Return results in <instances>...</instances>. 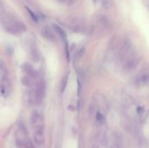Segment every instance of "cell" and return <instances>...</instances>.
<instances>
[{
	"label": "cell",
	"instance_id": "obj_9",
	"mask_svg": "<svg viewBox=\"0 0 149 148\" xmlns=\"http://www.w3.org/2000/svg\"><path fill=\"white\" fill-rule=\"evenodd\" d=\"M53 28L55 29L56 32L61 37V38L65 41L66 40V33H65V31L60 26H58V24H53Z\"/></svg>",
	"mask_w": 149,
	"mask_h": 148
},
{
	"label": "cell",
	"instance_id": "obj_6",
	"mask_svg": "<svg viewBox=\"0 0 149 148\" xmlns=\"http://www.w3.org/2000/svg\"><path fill=\"white\" fill-rule=\"evenodd\" d=\"M33 140L38 146H42L45 142L44 131H35L33 132Z\"/></svg>",
	"mask_w": 149,
	"mask_h": 148
},
{
	"label": "cell",
	"instance_id": "obj_13",
	"mask_svg": "<svg viewBox=\"0 0 149 148\" xmlns=\"http://www.w3.org/2000/svg\"><path fill=\"white\" fill-rule=\"evenodd\" d=\"M101 6L105 9H109L112 7V1L111 0H100Z\"/></svg>",
	"mask_w": 149,
	"mask_h": 148
},
{
	"label": "cell",
	"instance_id": "obj_5",
	"mask_svg": "<svg viewBox=\"0 0 149 148\" xmlns=\"http://www.w3.org/2000/svg\"><path fill=\"white\" fill-rule=\"evenodd\" d=\"M69 27L75 32H83L85 31L84 22L79 18H74L70 21Z\"/></svg>",
	"mask_w": 149,
	"mask_h": 148
},
{
	"label": "cell",
	"instance_id": "obj_4",
	"mask_svg": "<svg viewBox=\"0 0 149 148\" xmlns=\"http://www.w3.org/2000/svg\"><path fill=\"white\" fill-rule=\"evenodd\" d=\"M139 60H140V58L137 54L129 55L123 63V66H122L123 72L125 73H128V72H131L132 71H134L135 69V67L137 66Z\"/></svg>",
	"mask_w": 149,
	"mask_h": 148
},
{
	"label": "cell",
	"instance_id": "obj_15",
	"mask_svg": "<svg viewBox=\"0 0 149 148\" xmlns=\"http://www.w3.org/2000/svg\"><path fill=\"white\" fill-rule=\"evenodd\" d=\"M85 51H86L85 47H81L80 49H79L78 51H77V54H76V56L78 57V58H80L85 54Z\"/></svg>",
	"mask_w": 149,
	"mask_h": 148
},
{
	"label": "cell",
	"instance_id": "obj_2",
	"mask_svg": "<svg viewBox=\"0 0 149 148\" xmlns=\"http://www.w3.org/2000/svg\"><path fill=\"white\" fill-rule=\"evenodd\" d=\"M1 94L3 97H8L11 92V85H10V81L8 76V72L7 69L4 66L3 62L1 64Z\"/></svg>",
	"mask_w": 149,
	"mask_h": 148
},
{
	"label": "cell",
	"instance_id": "obj_11",
	"mask_svg": "<svg viewBox=\"0 0 149 148\" xmlns=\"http://www.w3.org/2000/svg\"><path fill=\"white\" fill-rule=\"evenodd\" d=\"M67 84H68V75H65L61 81V85H60V92H65V90L67 86Z\"/></svg>",
	"mask_w": 149,
	"mask_h": 148
},
{
	"label": "cell",
	"instance_id": "obj_10",
	"mask_svg": "<svg viewBox=\"0 0 149 148\" xmlns=\"http://www.w3.org/2000/svg\"><path fill=\"white\" fill-rule=\"evenodd\" d=\"M95 117H96V122H97L98 125H103L105 123V116L101 112L98 111L96 113Z\"/></svg>",
	"mask_w": 149,
	"mask_h": 148
},
{
	"label": "cell",
	"instance_id": "obj_7",
	"mask_svg": "<svg viewBox=\"0 0 149 148\" xmlns=\"http://www.w3.org/2000/svg\"><path fill=\"white\" fill-rule=\"evenodd\" d=\"M40 31H41L42 36H43L45 38H46L47 40H49V41H51V42H55V40H56L55 36H54L53 32H52L48 27H43V28L41 29Z\"/></svg>",
	"mask_w": 149,
	"mask_h": 148
},
{
	"label": "cell",
	"instance_id": "obj_16",
	"mask_svg": "<svg viewBox=\"0 0 149 148\" xmlns=\"http://www.w3.org/2000/svg\"><path fill=\"white\" fill-rule=\"evenodd\" d=\"M60 1H65V0H60Z\"/></svg>",
	"mask_w": 149,
	"mask_h": 148
},
{
	"label": "cell",
	"instance_id": "obj_12",
	"mask_svg": "<svg viewBox=\"0 0 149 148\" xmlns=\"http://www.w3.org/2000/svg\"><path fill=\"white\" fill-rule=\"evenodd\" d=\"M25 9H26V10H27V12L30 14V16H31V17L32 18V20L38 23V16L35 14V12H34L33 10H31V8H29L28 6H25Z\"/></svg>",
	"mask_w": 149,
	"mask_h": 148
},
{
	"label": "cell",
	"instance_id": "obj_14",
	"mask_svg": "<svg viewBox=\"0 0 149 148\" xmlns=\"http://www.w3.org/2000/svg\"><path fill=\"white\" fill-rule=\"evenodd\" d=\"M82 79H83V78H82V74L80 73V72H79L78 73V84H79V92L80 93V91H81V86H82Z\"/></svg>",
	"mask_w": 149,
	"mask_h": 148
},
{
	"label": "cell",
	"instance_id": "obj_3",
	"mask_svg": "<svg viewBox=\"0 0 149 148\" xmlns=\"http://www.w3.org/2000/svg\"><path fill=\"white\" fill-rule=\"evenodd\" d=\"M31 126L32 131H44V120L41 113L34 111L31 115Z\"/></svg>",
	"mask_w": 149,
	"mask_h": 148
},
{
	"label": "cell",
	"instance_id": "obj_1",
	"mask_svg": "<svg viewBox=\"0 0 149 148\" xmlns=\"http://www.w3.org/2000/svg\"><path fill=\"white\" fill-rule=\"evenodd\" d=\"M2 24H3V26L5 29V31L13 35L18 34V33H23L26 31L25 25L22 22H20L13 17H3Z\"/></svg>",
	"mask_w": 149,
	"mask_h": 148
},
{
	"label": "cell",
	"instance_id": "obj_8",
	"mask_svg": "<svg viewBox=\"0 0 149 148\" xmlns=\"http://www.w3.org/2000/svg\"><path fill=\"white\" fill-rule=\"evenodd\" d=\"M30 49H31V56L32 59L34 61H38L40 59V52H39L38 47L36 46V44L31 45Z\"/></svg>",
	"mask_w": 149,
	"mask_h": 148
}]
</instances>
